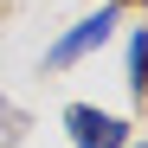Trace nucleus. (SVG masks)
Wrapping results in <instances>:
<instances>
[{
  "mask_svg": "<svg viewBox=\"0 0 148 148\" xmlns=\"http://www.w3.org/2000/svg\"><path fill=\"white\" fill-rule=\"evenodd\" d=\"M116 13H122V7L110 0V7H97L90 19H77V26H71V32H64V39L52 45V52H45V64H52V71H64V64H77V58H90L97 45H103V39L116 32Z\"/></svg>",
  "mask_w": 148,
  "mask_h": 148,
  "instance_id": "1",
  "label": "nucleus"
},
{
  "mask_svg": "<svg viewBox=\"0 0 148 148\" xmlns=\"http://www.w3.org/2000/svg\"><path fill=\"white\" fill-rule=\"evenodd\" d=\"M64 129H71V148H129V122H116V116L90 110V103H71Z\"/></svg>",
  "mask_w": 148,
  "mask_h": 148,
  "instance_id": "2",
  "label": "nucleus"
},
{
  "mask_svg": "<svg viewBox=\"0 0 148 148\" xmlns=\"http://www.w3.org/2000/svg\"><path fill=\"white\" fill-rule=\"evenodd\" d=\"M129 90H135V97H148V26L129 39Z\"/></svg>",
  "mask_w": 148,
  "mask_h": 148,
  "instance_id": "3",
  "label": "nucleus"
},
{
  "mask_svg": "<svg viewBox=\"0 0 148 148\" xmlns=\"http://www.w3.org/2000/svg\"><path fill=\"white\" fill-rule=\"evenodd\" d=\"M19 135H26V116H19V103L0 97V148H19Z\"/></svg>",
  "mask_w": 148,
  "mask_h": 148,
  "instance_id": "4",
  "label": "nucleus"
}]
</instances>
